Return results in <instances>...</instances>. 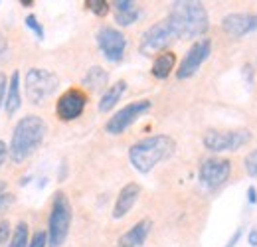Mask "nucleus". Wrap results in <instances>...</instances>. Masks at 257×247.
Instances as JSON below:
<instances>
[{"instance_id":"nucleus-1","label":"nucleus","mask_w":257,"mask_h":247,"mask_svg":"<svg viewBox=\"0 0 257 247\" xmlns=\"http://www.w3.org/2000/svg\"><path fill=\"white\" fill-rule=\"evenodd\" d=\"M174 153H176V141L172 137L153 135V137H147V139L135 143L128 149V162L137 172L149 174L161 162L172 158Z\"/></svg>"},{"instance_id":"nucleus-2","label":"nucleus","mask_w":257,"mask_h":247,"mask_svg":"<svg viewBox=\"0 0 257 247\" xmlns=\"http://www.w3.org/2000/svg\"><path fill=\"white\" fill-rule=\"evenodd\" d=\"M48 133V125L42 117L38 115H26L22 117L14 131H12V139H10V160L14 164H22L24 160H28L30 156L42 147L44 139Z\"/></svg>"},{"instance_id":"nucleus-3","label":"nucleus","mask_w":257,"mask_h":247,"mask_svg":"<svg viewBox=\"0 0 257 247\" xmlns=\"http://www.w3.org/2000/svg\"><path fill=\"white\" fill-rule=\"evenodd\" d=\"M168 16L174 22L178 36L184 38V40H192V38H198V36H204L210 28L208 10L196 0L172 2V10H170Z\"/></svg>"},{"instance_id":"nucleus-4","label":"nucleus","mask_w":257,"mask_h":247,"mask_svg":"<svg viewBox=\"0 0 257 247\" xmlns=\"http://www.w3.org/2000/svg\"><path fill=\"white\" fill-rule=\"evenodd\" d=\"M71 204L64 192H56L48 217V247H62L71 227Z\"/></svg>"},{"instance_id":"nucleus-5","label":"nucleus","mask_w":257,"mask_h":247,"mask_svg":"<svg viewBox=\"0 0 257 247\" xmlns=\"http://www.w3.org/2000/svg\"><path fill=\"white\" fill-rule=\"evenodd\" d=\"M60 87V77L44 67H30L24 77V93L32 105H40L50 99Z\"/></svg>"},{"instance_id":"nucleus-6","label":"nucleus","mask_w":257,"mask_h":247,"mask_svg":"<svg viewBox=\"0 0 257 247\" xmlns=\"http://www.w3.org/2000/svg\"><path fill=\"white\" fill-rule=\"evenodd\" d=\"M180 40L178 30L174 26V22L170 20V16H166L164 20L153 24L151 28L143 32L141 36V44H139V50L145 54V56H151V54H157V52H166V48Z\"/></svg>"},{"instance_id":"nucleus-7","label":"nucleus","mask_w":257,"mask_h":247,"mask_svg":"<svg viewBox=\"0 0 257 247\" xmlns=\"http://www.w3.org/2000/svg\"><path fill=\"white\" fill-rule=\"evenodd\" d=\"M251 139H253V135L249 129H233V131L208 129L202 137V143L212 153H227V151H237V149L249 145Z\"/></svg>"},{"instance_id":"nucleus-8","label":"nucleus","mask_w":257,"mask_h":247,"mask_svg":"<svg viewBox=\"0 0 257 247\" xmlns=\"http://www.w3.org/2000/svg\"><path fill=\"white\" fill-rule=\"evenodd\" d=\"M151 109H153V101L151 99H139V101L128 103L123 109H119L115 115L109 117V121L105 123V133L107 135H123L131 125L137 123Z\"/></svg>"},{"instance_id":"nucleus-9","label":"nucleus","mask_w":257,"mask_h":247,"mask_svg":"<svg viewBox=\"0 0 257 247\" xmlns=\"http://www.w3.org/2000/svg\"><path fill=\"white\" fill-rule=\"evenodd\" d=\"M97 46L107 62L117 63L123 60L127 50V38L125 34L113 26H101L97 32Z\"/></svg>"},{"instance_id":"nucleus-10","label":"nucleus","mask_w":257,"mask_h":247,"mask_svg":"<svg viewBox=\"0 0 257 247\" xmlns=\"http://www.w3.org/2000/svg\"><path fill=\"white\" fill-rule=\"evenodd\" d=\"M229 172H231V162L227 158L212 156V158L202 160L200 170H198V178H200L204 188L216 190V188H220L222 184L227 182Z\"/></svg>"},{"instance_id":"nucleus-11","label":"nucleus","mask_w":257,"mask_h":247,"mask_svg":"<svg viewBox=\"0 0 257 247\" xmlns=\"http://www.w3.org/2000/svg\"><path fill=\"white\" fill-rule=\"evenodd\" d=\"M210 54H212V40L210 38H200L198 42H194L190 50L186 52L184 60L178 65V69H176V77L180 81L192 77L194 73L202 67V63L210 58Z\"/></svg>"},{"instance_id":"nucleus-12","label":"nucleus","mask_w":257,"mask_h":247,"mask_svg":"<svg viewBox=\"0 0 257 247\" xmlns=\"http://www.w3.org/2000/svg\"><path fill=\"white\" fill-rule=\"evenodd\" d=\"M87 107V93L79 87H71L60 95L56 103V115L62 121H75L83 115Z\"/></svg>"},{"instance_id":"nucleus-13","label":"nucleus","mask_w":257,"mask_h":247,"mask_svg":"<svg viewBox=\"0 0 257 247\" xmlns=\"http://www.w3.org/2000/svg\"><path fill=\"white\" fill-rule=\"evenodd\" d=\"M222 30L229 38H245L249 34L257 32V14L253 12H231L224 16Z\"/></svg>"},{"instance_id":"nucleus-14","label":"nucleus","mask_w":257,"mask_h":247,"mask_svg":"<svg viewBox=\"0 0 257 247\" xmlns=\"http://www.w3.org/2000/svg\"><path fill=\"white\" fill-rule=\"evenodd\" d=\"M143 188L137 184V182H128L121 188L117 200H115V206H113V219H123L128 212L133 210V206L137 204L139 196H141Z\"/></svg>"},{"instance_id":"nucleus-15","label":"nucleus","mask_w":257,"mask_h":247,"mask_svg":"<svg viewBox=\"0 0 257 247\" xmlns=\"http://www.w3.org/2000/svg\"><path fill=\"white\" fill-rule=\"evenodd\" d=\"M151 229H153V221L149 217L137 221L131 229H127L119 237L117 247H143L145 241H147V237H149V233H151Z\"/></svg>"},{"instance_id":"nucleus-16","label":"nucleus","mask_w":257,"mask_h":247,"mask_svg":"<svg viewBox=\"0 0 257 247\" xmlns=\"http://www.w3.org/2000/svg\"><path fill=\"white\" fill-rule=\"evenodd\" d=\"M22 107V93H20V71H12L8 81V91L4 99V111L8 117H12Z\"/></svg>"},{"instance_id":"nucleus-17","label":"nucleus","mask_w":257,"mask_h":247,"mask_svg":"<svg viewBox=\"0 0 257 247\" xmlns=\"http://www.w3.org/2000/svg\"><path fill=\"white\" fill-rule=\"evenodd\" d=\"M127 91V81L125 79H119L117 83H113L111 87H107L105 93L101 95V99H99V113H109L117 103H119V99L123 97V93Z\"/></svg>"},{"instance_id":"nucleus-18","label":"nucleus","mask_w":257,"mask_h":247,"mask_svg":"<svg viewBox=\"0 0 257 247\" xmlns=\"http://www.w3.org/2000/svg\"><path fill=\"white\" fill-rule=\"evenodd\" d=\"M111 4L115 8V22L119 26H131L137 22L139 10H137V4L133 0H115Z\"/></svg>"},{"instance_id":"nucleus-19","label":"nucleus","mask_w":257,"mask_h":247,"mask_svg":"<svg viewBox=\"0 0 257 247\" xmlns=\"http://www.w3.org/2000/svg\"><path fill=\"white\" fill-rule=\"evenodd\" d=\"M176 67V56H174V52H162L159 54L157 58H155V62H153V67H151V73L157 77V79H166L170 73H172V69Z\"/></svg>"},{"instance_id":"nucleus-20","label":"nucleus","mask_w":257,"mask_h":247,"mask_svg":"<svg viewBox=\"0 0 257 247\" xmlns=\"http://www.w3.org/2000/svg\"><path fill=\"white\" fill-rule=\"evenodd\" d=\"M107 81H109V73H107L101 65L89 67V71H87L85 77H83V85H85L89 91H99V89H103V87L107 85Z\"/></svg>"},{"instance_id":"nucleus-21","label":"nucleus","mask_w":257,"mask_h":247,"mask_svg":"<svg viewBox=\"0 0 257 247\" xmlns=\"http://www.w3.org/2000/svg\"><path fill=\"white\" fill-rule=\"evenodd\" d=\"M30 245V227L26 221H18L14 225V231H12V237L8 241L6 247H28Z\"/></svg>"},{"instance_id":"nucleus-22","label":"nucleus","mask_w":257,"mask_h":247,"mask_svg":"<svg viewBox=\"0 0 257 247\" xmlns=\"http://www.w3.org/2000/svg\"><path fill=\"white\" fill-rule=\"evenodd\" d=\"M85 8L91 10L99 18H105V16L109 14L111 2H107V0H85Z\"/></svg>"},{"instance_id":"nucleus-23","label":"nucleus","mask_w":257,"mask_h":247,"mask_svg":"<svg viewBox=\"0 0 257 247\" xmlns=\"http://www.w3.org/2000/svg\"><path fill=\"white\" fill-rule=\"evenodd\" d=\"M12 204H14V194L8 190V184L4 180H0V214Z\"/></svg>"},{"instance_id":"nucleus-24","label":"nucleus","mask_w":257,"mask_h":247,"mask_svg":"<svg viewBox=\"0 0 257 247\" xmlns=\"http://www.w3.org/2000/svg\"><path fill=\"white\" fill-rule=\"evenodd\" d=\"M243 168H245V172H247L251 178H257V149L255 151H251L249 155L245 156V160H243Z\"/></svg>"},{"instance_id":"nucleus-25","label":"nucleus","mask_w":257,"mask_h":247,"mask_svg":"<svg viewBox=\"0 0 257 247\" xmlns=\"http://www.w3.org/2000/svg\"><path fill=\"white\" fill-rule=\"evenodd\" d=\"M24 24H26V26L36 34V38H38V40H44V28H42V24L38 22V18H36L34 14H28V16L24 18Z\"/></svg>"},{"instance_id":"nucleus-26","label":"nucleus","mask_w":257,"mask_h":247,"mask_svg":"<svg viewBox=\"0 0 257 247\" xmlns=\"http://www.w3.org/2000/svg\"><path fill=\"white\" fill-rule=\"evenodd\" d=\"M12 237V227L8 219H0V247L6 245V241H10Z\"/></svg>"},{"instance_id":"nucleus-27","label":"nucleus","mask_w":257,"mask_h":247,"mask_svg":"<svg viewBox=\"0 0 257 247\" xmlns=\"http://www.w3.org/2000/svg\"><path fill=\"white\" fill-rule=\"evenodd\" d=\"M28 247H48V231L44 229H38L30 239V245Z\"/></svg>"},{"instance_id":"nucleus-28","label":"nucleus","mask_w":257,"mask_h":247,"mask_svg":"<svg viewBox=\"0 0 257 247\" xmlns=\"http://www.w3.org/2000/svg\"><path fill=\"white\" fill-rule=\"evenodd\" d=\"M8 81H10V77H6V73H2V71H0V107L4 105V99H6Z\"/></svg>"},{"instance_id":"nucleus-29","label":"nucleus","mask_w":257,"mask_h":247,"mask_svg":"<svg viewBox=\"0 0 257 247\" xmlns=\"http://www.w3.org/2000/svg\"><path fill=\"white\" fill-rule=\"evenodd\" d=\"M10 156V149L6 147V143L4 141H0V168L4 166V162H6V158Z\"/></svg>"},{"instance_id":"nucleus-30","label":"nucleus","mask_w":257,"mask_h":247,"mask_svg":"<svg viewBox=\"0 0 257 247\" xmlns=\"http://www.w3.org/2000/svg\"><path fill=\"white\" fill-rule=\"evenodd\" d=\"M8 56V42H6V38L0 34V60H4Z\"/></svg>"},{"instance_id":"nucleus-31","label":"nucleus","mask_w":257,"mask_h":247,"mask_svg":"<svg viewBox=\"0 0 257 247\" xmlns=\"http://www.w3.org/2000/svg\"><path fill=\"white\" fill-rule=\"evenodd\" d=\"M239 237H241V227H237L235 231H233V235H231V239L225 243V247H233L237 241H239Z\"/></svg>"},{"instance_id":"nucleus-32","label":"nucleus","mask_w":257,"mask_h":247,"mask_svg":"<svg viewBox=\"0 0 257 247\" xmlns=\"http://www.w3.org/2000/svg\"><path fill=\"white\" fill-rule=\"evenodd\" d=\"M247 241H249V245H251V247H257V227H253V229L249 231Z\"/></svg>"},{"instance_id":"nucleus-33","label":"nucleus","mask_w":257,"mask_h":247,"mask_svg":"<svg viewBox=\"0 0 257 247\" xmlns=\"http://www.w3.org/2000/svg\"><path fill=\"white\" fill-rule=\"evenodd\" d=\"M247 200H249V204H255L257 202V190L253 186H249V190H247Z\"/></svg>"},{"instance_id":"nucleus-34","label":"nucleus","mask_w":257,"mask_h":247,"mask_svg":"<svg viewBox=\"0 0 257 247\" xmlns=\"http://www.w3.org/2000/svg\"><path fill=\"white\" fill-rule=\"evenodd\" d=\"M20 4H22V6H34L36 2H34V0H20Z\"/></svg>"}]
</instances>
